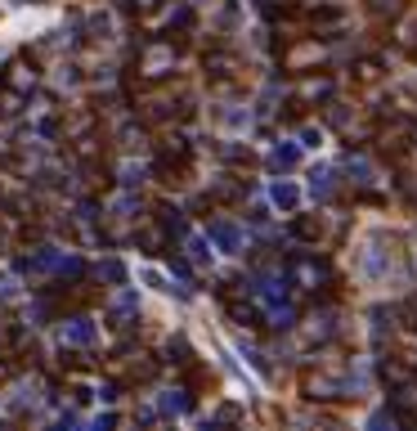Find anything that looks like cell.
Here are the masks:
<instances>
[{
  "instance_id": "cell-1",
  "label": "cell",
  "mask_w": 417,
  "mask_h": 431,
  "mask_svg": "<svg viewBox=\"0 0 417 431\" xmlns=\"http://www.w3.org/2000/svg\"><path fill=\"white\" fill-rule=\"evenodd\" d=\"M90 337H94V328L85 324V319H72V324H63V341H81V346H85Z\"/></svg>"
},
{
  "instance_id": "cell-2",
  "label": "cell",
  "mask_w": 417,
  "mask_h": 431,
  "mask_svg": "<svg viewBox=\"0 0 417 431\" xmlns=\"http://www.w3.org/2000/svg\"><path fill=\"white\" fill-rule=\"evenodd\" d=\"M211 233H216L220 243H225V248H238V229H229V225H216Z\"/></svg>"
},
{
  "instance_id": "cell-3",
  "label": "cell",
  "mask_w": 417,
  "mask_h": 431,
  "mask_svg": "<svg viewBox=\"0 0 417 431\" xmlns=\"http://www.w3.org/2000/svg\"><path fill=\"white\" fill-rule=\"evenodd\" d=\"M274 162H278V166H292V162H297V149H278Z\"/></svg>"
},
{
  "instance_id": "cell-4",
  "label": "cell",
  "mask_w": 417,
  "mask_h": 431,
  "mask_svg": "<svg viewBox=\"0 0 417 431\" xmlns=\"http://www.w3.org/2000/svg\"><path fill=\"white\" fill-rule=\"evenodd\" d=\"M104 274H108V279H113V283H121V279H126V269H121L117 261H108V265H104Z\"/></svg>"
},
{
  "instance_id": "cell-5",
  "label": "cell",
  "mask_w": 417,
  "mask_h": 431,
  "mask_svg": "<svg viewBox=\"0 0 417 431\" xmlns=\"http://www.w3.org/2000/svg\"><path fill=\"white\" fill-rule=\"evenodd\" d=\"M399 0H373V9H395Z\"/></svg>"
}]
</instances>
